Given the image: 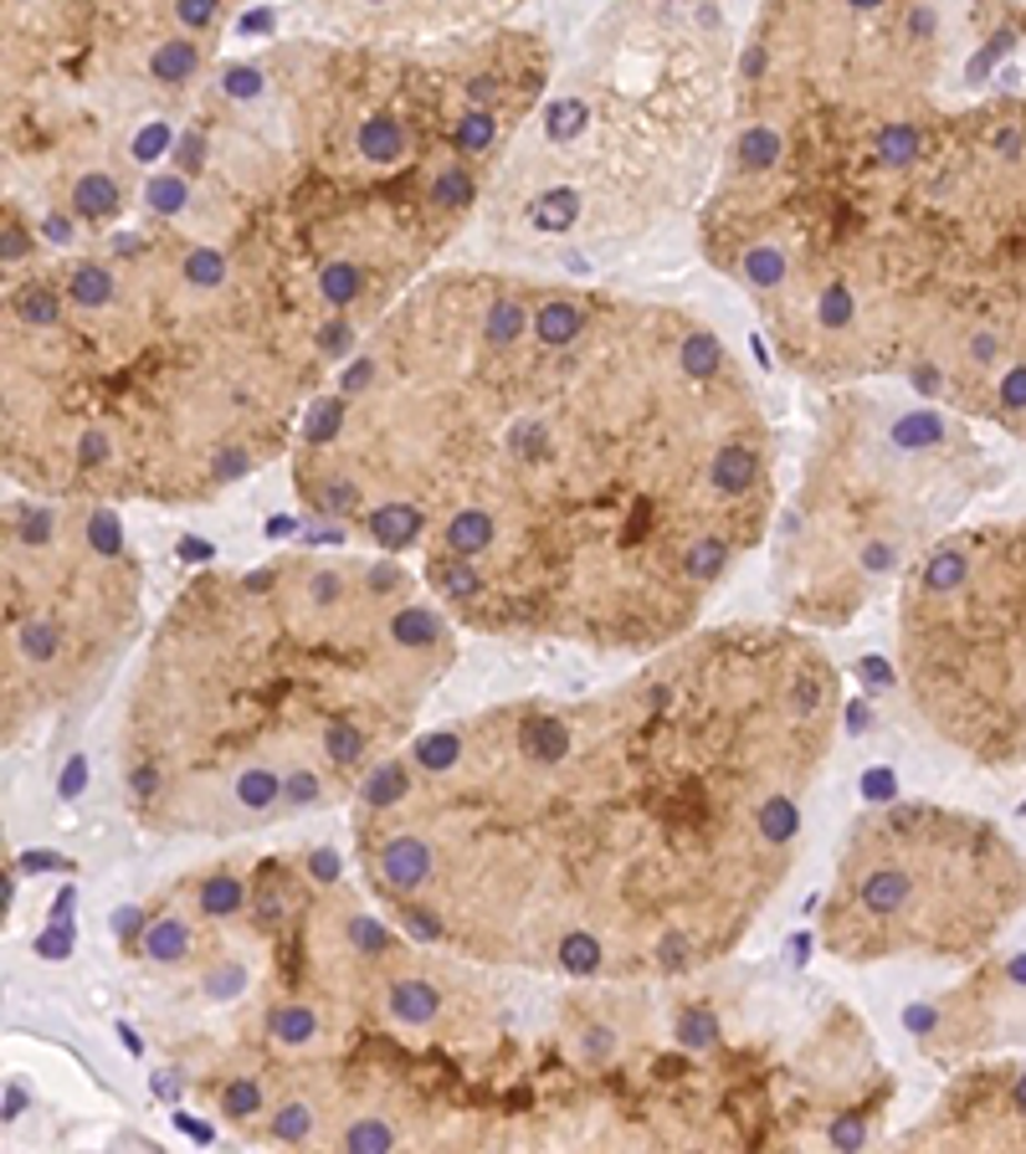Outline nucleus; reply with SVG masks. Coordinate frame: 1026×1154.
I'll return each instance as SVG.
<instances>
[{
	"mask_svg": "<svg viewBox=\"0 0 1026 1154\" xmlns=\"http://www.w3.org/2000/svg\"><path fill=\"white\" fill-rule=\"evenodd\" d=\"M72 206H78L82 216H108L113 206H119V190H113V180H103V175H82L78 190H72Z\"/></svg>",
	"mask_w": 1026,
	"mask_h": 1154,
	"instance_id": "nucleus-7",
	"label": "nucleus"
},
{
	"mask_svg": "<svg viewBox=\"0 0 1026 1154\" xmlns=\"http://www.w3.org/2000/svg\"><path fill=\"white\" fill-rule=\"evenodd\" d=\"M149 72H155V78L160 82H186L190 72H196V47H190V41H160V47H155V57H149Z\"/></svg>",
	"mask_w": 1026,
	"mask_h": 1154,
	"instance_id": "nucleus-5",
	"label": "nucleus"
},
{
	"mask_svg": "<svg viewBox=\"0 0 1026 1154\" xmlns=\"http://www.w3.org/2000/svg\"><path fill=\"white\" fill-rule=\"evenodd\" d=\"M365 6H386V0H365Z\"/></svg>",
	"mask_w": 1026,
	"mask_h": 1154,
	"instance_id": "nucleus-13",
	"label": "nucleus"
},
{
	"mask_svg": "<svg viewBox=\"0 0 1026 1154\" xmlns=\"http://www.w3.org/2000/svg\"><path fill=\"white\" fill-rule=\"evenodd\" d=\"M216 11H221V0H175V16H180V21H186L190 31L211 27Z\"/></svg>",
	"mask_w": 1026,
	"mask_h": 1154,
	"instance_id": "nucleus-9",
	"label": "nucleus"
},
{
	"mask_svg": "<svg viewBox=\"0 0 1026 1154\" xmlns=\"http://www.w3.org/2000/svg\"><path fill=\"white\" fill-rule=\"evenodd\" d=\"M431 1011H437V991L421 981L396 985V995H390V1016H400V1022H431Z\"/></svg>",
	"mask_w": 1026,
	"mask_h": 1154,
	"instance_id": "nucleus-6",
	"label": "nucleus"
},
{
	"mask_svg": "<svg viewBox=\"0 0 1026 1154\" xmlns=\"http://www.w3.org/2000/svg\"><path fill=\"white\" fill-rule=\"evenodd\" d=\"M345 1144H349V1150H370V1144H390V1128H386V1124H365V1128H355V1134H345Z\"/></svg>",
	"mask_w": 1026,
	"mask_h": 1154,
	"instance_id": "nucleus-12",
	"label": "nucleus"
},
{
	"mask_svg": "<svg viewBox=\"0 0 1026 1154\" xmlns=\"http://www.w3.org/2000/svg\"><path fill=\"white\" fill-rule=\"evenodd\" d=\"M237 898H241V888H237V883H227V877H216L211 888H206V908H211V914H231Z\"/></svg>",
	"mask_w": 1026,
	"mask_h": 1154,
	"instance_id": "nucleus-11",
	"label": "nucleus"
},
{
	"mask_svg": "<svg viewBox=\"0 0 1026 1154\" xmlns=\"http://www.w3.org/2000/svg\"><path fill=\"white\" fill-rule=\"evenodd\" d=\"M272 1022H278V1036H288V1042H303V1036H313V1016H308V1011H278Z\"/></svg>",
	"mask_w": 1026,
	"mask_h": 1154,
	"instance_id": "nucleus-10",
	"label": "nucleus"
},
{
	"mask_svg": "<svg viewBox=\"0 0 1026 1154\" xmlns=\"http://www.w3.org/2000/svg\"><path fill=\"white\" fill-rule=\"evenodd\" d=\"M908 641L939 729L986 765H1022L1026 518L955 534L924 559Z\"/></svg>",
	"mask_w": 1026,
	"mask_h": 1154,
	"instance_id": "nucleus-2",
	"label": "nucleus"
},
{
	"mask_svg": "<svg viewBox=\"0 0 1026 1154\" xmlns=\"http://www.w3.org/2000/svg\"><path fill=\"white\" fill-rule=\"evenodd\" d=\"M586 329H590V314H586L580 304H549L545 314L534 319V334H539L549 349L580 345V339H586Z\"/></svg>",
	"mask_w": 1026,
	"mask_h": 1154,
	"instance_id": "nucleus-4",
	"label": "nucleus"
},
{
	"mask_svg": "<svg viewBox=\"0 0 1026 1154\" xmlns=\"http://www.w3.org/2000/svg\"><path fill=\"white\" fill-rule=\"evenodd\" d=\"M898 206V345L924 390L1026 441V98L924 129Z\"/></svg>",
	"mask_w": 1026,
	"mask_h": 1154,
	"instance_id": "nucleus-1",
	"label": "nucleus"
},
{
	"mask_svg": "<svg viewBox=\"0 0 1026 1154\" xmlns=\"http://www.w3.org/2000/svg\"><path fill=\"white\" fill-rule=\"evenodd\" d=\"M186 944H190V929H180V924H160V929L149 934V955H155V959H175V955H186Z\"/></svg>",
	"mask_w": 1026,
	"mask_h": 1154,
	"instance_id": "nucleus-8",
	"label": "nucleus"
},
{
	"mask_svg": "<svg viewBox=\"0 0 1026 1154\" xmlns=\"http://www.w3.org/2000/svg\"><path fill=\"white\" fill-rule=\"evenodd\" d=\"M949 1128H955V1140L970 1144L1026 1150V1062L980 1067L955 1098Z\"/></svg>",
	"mask_w": 1026,
	"mask_h": 1154,
	"instance_id": "nucleus-3",
	"label": "nucleus"
}]
</instances>
